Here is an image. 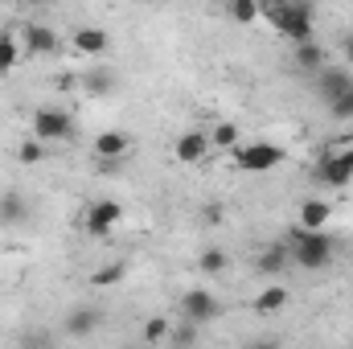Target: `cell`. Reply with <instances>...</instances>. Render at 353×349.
<instances>
[{"label":"cell","instance_id":"cell-1","mask_svg":"<svg viewBox=\"0 0 353 349\" xmlns=\"http://www.w3.org/2000/svg\"><path fill=\"white\" fill-rule=\"evenodd\" d=\"M259 17H267L296 46L312 37V4L308 0H259Z\"/></svg>","mask_w":353,"mask_h":349},{"label":"cell","instance_id":"cell-2","mask_svg":"<svg viewBox=\"0 0 353 349\" xmlns=\"http://www.w3.org/2000/svg\"><path fill=\"white\" fill-rule=\"evenodd\" d=\"M288 247H292V263L304 267V271H321V267L333 263V239L325 230H304L300 226Z\"/></svg>","mask_w":353,"mask_h":349},{"label":"cell","instance_id":"cell-3","mask_svg":"<svg viewBox=\"0 0 353 349\" xmlns=\"http://www.w3.org/2000/svg\"><path fill=\"white\" fill-rule=\"evenodd\" d=\"M234 152V165L243 173H271L275 165H283V148L279 144H267V140H255V144H239L230 148Z\"/></svg>","mask_w":353,"mask_h":349},{"label":"cell","instance_id":"cell-4","mask_svg":"<svg viewBox=\"0 0 353 349\" xmlns=\"http://www.w3.org/2000/svg\"><path fill=\"white\" fill-rule=\"evenodd\" d=\"M70 132H74V119H70L66 111H58V107L33 111V136H37V140L58 144V140H70Z\"/></svg>","mask_w":353,"mask_h":349},{"label":"cell","instance_id":"cell-5","mask_svg":"<svg viewBox=\"0 0 353 349\" xmlns=\"http://www.w3.org/2000/svg\"><path fill=\"white\" fill-rule=\"evenodd\" d=\"M181 317H189V321H197V325H210V321L222 317V300H218L210 288H193V292L181 296Z\"/></svg>","mask_w":353,"mask_h":349},{"label":"cell","instance_id":"cell-6","mask_svg":"<svg viewBox=\"0 0 353 349\" xmlns=\"http://www.w3.org/2000/svg\"><path fill=\"white\" fill-rule=\"evenodd\" d=\"M119 218H123V206L119 201H111V197H103V201H94L87 210V230L94 239H107L115 226H119Z\"/></svg>","mask_w":353,"mask_h":349},{"label":"cell","instance_id":"cell-7","mask_svg":"<svg viewBox=\"0 0 353 349\" xmlns=\"http://www.w3.org/2000/svg\"><path fill=\"white\" fill-rule=\"evenodd\" d=\"M316 177H321V185H329V189H345V185H353L350 157H345V152H325L321 165H316Z\"/></svg>","mask_w":353,"mask_h":349},{"label":"cell","instance_id":"cell-8","mask_svg":"<svg viewBox=\"0 0 353 349\" xmlns=\"http://www.w3.org/2000/svg\"><path fill=\"white\" fill-rule=\"evenodd\" d=\"M350 87H353L350 70H341V66H321V70H316V94H321L325 103H333L337 94H345Z\"/></svg>","mask_w":353,"mask_h":349},{"label":"cell","instance_id":"cell-9","mask_svg":"<svg viewBox=\"0 0 353 349\" xmlns=\"http://www.w3.org/2000/svg\"><path fill=\"white\" fill-rule=\"evenodd\" d=\"M173 152H176L181 165H197V161L210 157V136L205 132H185V136H176Z\"/></svg>","mask_w":353,"mask_h":349},{"label":"cell","instance_id":"cell-10","mask_svg":"<svg viewBox=\"0 0 353 349\" xmlns=\"http://www.w3.org/2000/svg\"><path fill=\"white\" fill-rule=\"evenodd\" d=\"M288 263H292V247H288V243H267L263 251H259V259H255V267H259L263 275H283Z\"/></svg>","mask_w":353,"mask_h":349},{"label":"cell","instance_id":"cell-11","mask_svg":"<svg viewBox=\"0 0 353 349\" xmlns=\"http://www.w3.org/2000/svg\"><path fill=\"white\" fill-rule=\"evenodd\" d=\"M128 148H132V140L123 132H99L94 136V157L99 161H119V157H128Z\"/></svg>","mask_w":353,"mask_h":349},{"label":"cell","instance_id":"cell-12","mask_svg":"<svg viewBox=\"0 0 353 349\" xmlns=\"http://www.w3.org/2000/svg\"><path fill=\"white\" fill-rule=\"evenodd\" d=\"M74 50L79 54H107L111 50V33H103V29H94V25H83V29H74Z\"/></svg>","mask_w":353,"mask_h":349},{"label":"cell","instance_id":"cell-13","mask_svg":"<svg viewBox=\"0 0 353 349\" xmlns=\"http://www.w3.org/2000/svg\"><path fill=\"white\" fill-rule=\"evenodd\" d=\"M25 218H29L25 197H21L17 189H4V193H0V226H21Z\"/></svg>","mask_w":353,"mask_h":349},{"label":"cell","instance_id":"cell-14","mask_svg":"<svg viewBox=\"0 0 353 349\" xmlns=\"http://www.w3.org/2000/svg\"><path fill=\"white\" fill-rule=\"evenodd\" d=\"M329 218H333V206L321 201V197H308V201L300 206V226H304V230H325Z\"/></svg>","mask_w":353,"mask_h":349},{"label":"cell","instance_id":"cell-15","mask_svg":"<svg viewBox=\"0 0 353 349\" xmlns=\"http://www.w3.org/2000/svg\"><path fill=\"white\" fill-rule=\"evenodd\" d=\"M25 50L29 54H58V37H54V29H46V25H29L25 29Z\"/></svg>","mask_w":353,"mask_h":349},{"label":"cell","instance_id":"cell-16","mask_svg":"<svg viewBox=\"0 0 353 349\" xmlns=\"http://www.w3.org/2000/svg\"><path fill=\"white\" fill-rule=\"evenodd\" d=\"M283 304H288V288H283V283H267L263 292L255 296V312H263V317L283 312Z\"/></svg>","mask_w":353,"mask_h":349},{"label":"cell","instance_id":"cell-17","mask_svg":"<svg viewBox=\"0 0 353 349\" xmlns=\"http://www.w3.org/2000/svg\"><path fill=\"white\" fill-rule=\"evenodd\" d=\"M99 329V312L94 308H74L66 317V337H90Z\"/></svg>","mask_w":353,"mask_h":349},{"label":"cell","instance_id":"cell-18","mask_svg":"<svg viewBox=\"0 0 353 349\" xmlns=\"http://www.w3.org/2000/svg\"><path fill=\"white\" fill-rule=\"evenodd\" d=\"M296 66H300V70H308V74H316V70L325 66V50H321L312 37H308V41H300V46H296Z\"/></svg>","mask_w":353,"mask_h":349},{"label":"cell","instance_id":"cell-19","mask_svg":"<svg viewBox=\"0 0 353 349\" xmlns=\"http://www.w3.org/2000/svg\"><path fill=\"white\" fill-rule=\"evenodd\" d=\"M210 148H239V123H230V119H222V123H214V132H210Z\"/></svg>","mask_w":353,"mask_h":349},{"label":"cell","instance_id":"cell-20","mask_svg":"<svg viewBox=\"0 0 353 349\" xmlns=\"http://www.w3.org/2000/svg\"><path fill=\"white\" fill-rule=\"evenodd\" d=\"M226 12L239 25H255L259 21V0H226Z\"/></svg>","mask_w":353,"mask_h":349},{"label":"cell","instance_id":"cell-21","mask_svg":"<svg viewBox=\"0 0 353 349\" xmlns=\"http://www.w3.org/2000/svg\"><path fill=\"white\" fill-rule=\"evenodd\" d=\"M197 337H201V325H197V321H189V317H181L173 329H169V341H173V346H193Z\"/></svg>","mask_w":353,"mask_h":349},{"label":"cell","instance_id":"cell-22","mask_svg":"<svg viewBox=\"0 0 353 349\" xmlns=\"http://www.w3.org/2000/svg\"><path fill=\"white\" fill-rule=\"evenodd\" d=\"M197 267H201V275H222V271L230 267V259H226V251H222V247H210V251H201Z\"/></svg>","mask_w":353,"mask_h":349},{"label":"cell","instance_id":"cell-23","mask_svg":"<svg viewBox=\"0 0 353 349\" xmlns=\"http://www.w3.org/2000/svg\"><path fill=\"white\" fill-rule=\"evenodd\" d=\"M46 148H50V144L33 136V140H25V144L17 148V161H21V165H41V161H46Z\"/></svg>","mask_w":353,"mask_h":349},{"label":"cell","instance_id":"cell-24","mask_svg":"<svg viewBox=\"0 0 353 349\" xmlns=\"http://www.w3.org/2000/svg\"><path fill=\"white\" fill-rule=\"evenodd\" d=\"M123 279V263H111V267H99L94 275H90V283L94 288H111V283H119Z\"/></svg>","mask_w":353,"mask_h":349},{"label":"cell","instance_id":"cell-25","mask_svg":"<svg viewBox=\"0 0 353 349\" xmlns=\"http://www.w3.org/2000/svg\"><path fill=\"white\" fill-rule=\"evenodd\" d=\"M17 58H21V54H17V41H12V37H0V74H8V70L17 66Z\"/></svg>","mask_w":353,"mask_h":349},{"label":"cell","instance_id":"cell-26","mask_svg":"<svg viewBox=\"0 0 353 349\" xmlns=\"http://www.w3.org/2000/svg\"><path fill=\"white\" fill-rule=\"evenodd\" d=\"M329 111H333L337 119H353V87L345 90V94H337V99L329 103Z\"/></svg>","mask_w":353,"mask_h":349},{"label":"cell","instance_id":"cell-27","mask_svg":"<svg viewBox=\"0 0 353 349\" xmlns=\"http://www.w3.org/2000/svg\"><path fill=\"white\" fill-rule=\"evenodd\" d=\"M165 337H169V321L165 317H152L144 325V341H165Z\"/></svg>","mask_w":353,"mask_h":349},{"label":"cell","instance_id":"cell-28","mask_svg":"<svg viewBox=\"0 0 353 349\" xmlns=\"http://www.w3.org/2000/svg\"><path fill=\"white\" fill-rule=\"evenodd\" d=\"M205 222L218 226V222H222V206H205Z\"/></svg>","mask_w":353,"mask_h":349},{"label":"cell","instance_id":"cell-29","mask_svg":"<svg viewBox=\"0 0 353 349\" xmlns=\"http://www.w3.org/2000/svg\"><path fill=\"white\" fill-rule=\"evenodd\" d=\"M341 54H345V58H350V62H353V33H350V37H345V46H341Z\"/></svg>","mask_w":353,"mask_h":349},{"label":"cell","instance_id":"cell-30","mask_svg":"<svg viewBox=\"0 0 353 349\" xmlns=\"http://www.w3.org/2000/svg\"><path fill=\"white\" fill-rule=\"evenodd\" d=\"M345 157H350V169H353V148H345Z\"/></svg>","mask_w":353,"mask_h":349},{"label":"cell","instance_id":"cell-31","mask_svg":"<svg viewBox=\"0 0 353 349\" xmlns=\"http://www.w3.org/2000/svg\"><path fill=\"white\" fill-rule=\"evenodd\" d=\"M29 4H50V0H29Z\"/></svg>","mask_w":353,"mask_h":349},{"label":"cell","instance_id":"cell-32","mask_svg":"<svg viewBox=\"0 0 353 349\" xmlns=\"http://www.w3.org/2000/svg\"><path fill=\"white\" fill-rule=\"evenodd\" d=\"M0 4H4V0H0Z\"/></svg>","mask_w":353,"mask_h":349}]
</instances>
